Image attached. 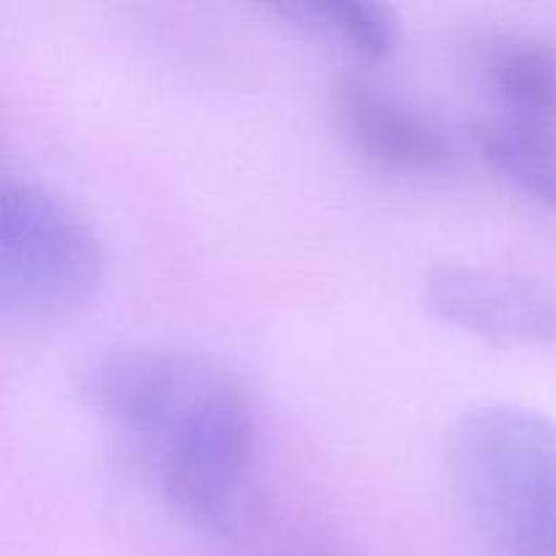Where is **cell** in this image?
<instances>
[{
  "label": "cell",
  "mask_w": 556,
  "mask_h": 556,
  "mask_svg": "<svg viewBox=\"0 0 556 556\" xmlns=\"http://www.w3.org/2000/svg\"><path fill=\"white\" fill-rule=\"evenodd\" d=\"M81 391L179 521L210 538H242L258 525L264 429L231 367L185 348L114 345L87 364Z\"/></svg>",
  "instance_id": "obj_1"
},
{
  "label": "cell",
  "mask_w": 556,
  "mask_h": 556,
  "mask_svg": "<svg viewBox=\"0 0 556 556\" xmlns=\"http://www.w3.org/2000/svg\"><path fill=\"white\" fill-rule=\"evenodd\" d=\"M448 476L476 530L505 556H556V421L514 402L459 418Z\"/></svg>",
  "instance_id": "obj_2"
},
{
  "label": "cell",
  "mask_w": 556,
  "mask_h": 556,
  "mask_svg": "<svg viewBox=\"0 0 556 556\" xmlns=\"http://www.w3.org/2000/svg\"><path fill=\"white\" fill-rule=\"evenodd\" d=\"M103 244L92 223L49 185L5 177L0 190V304L20 324H49L96 296Z\"/></svg>",
  "instance_id": "obj_3"
},
{
  "label": "cell",
  "mask_w": 556,
  "mask_h": 556,
  "mask_svg": "<svg viewBox=\"0 0 556 556\" xmlns=\"http://www.w3.org/2000/svg\"><path fill=\"white\" fill-rule=\"evenodd\" d=\"M424 299L443 324L494 345L556 342V296L516 271L438 264L424 277Z\"/></svg>",
  "instance_id": "obj_4"
},
{
  "label": "cell",
  "mask_w": 556,
  "mask_h": 556,
  "mask_svg": "<svg viewBox=\"0 0 556 556\" xmlns=\"http://www.w3.org/2000/svg\"><path fill=\"white\" fill-rule=\"evenodd\" d=\"M337 119L362 161L389 174H443L454 166L448 130L405 98L345 76L337 85Z\"/></svg>",
  "instance_id": "obj_5"
},
{
  "label": "cell",
  "mask_w": 556,
  "mask_h": 556,
  "mask_svg": "<svg viewBox=\"0 0 556 556\" xmlns=\"http://www.w3.org/2000/svg\"><path fill=\"white\" fill-rule=\"evenodd\" d=\"M478 68L497 114L492 119L556 139V49L530 33H494L478 49Z\"/></svg>",
  "instance_id": "obj_6"
},
{
  "label": "cell",
  "mask_w": 556,
  "mask_h": 556,
  "mask_svg": "<svg viewBox=\"0 0 556 556\" xmlns=\"http://www.w3.org/2000/svg\"><path fill=\"white\" fill-rule=\"evenodd\" d=\"M271 11L293 25L331 36L367 60H383L400 43V22L389 5L369 0H296L275 3Z\"/></svg>",
  "instance_id": "obj_7"
},
{
  "label": "cell",
  "mask_w": 556,
  "mask_h": 556,
  "mask_svg": "<svg viewBox=\"0 0 556 556\" xmlns=\"http://www.w3.org/2000/svg\"><path fill=\"white\" fill-rule=\"evenodd\" d=\"M476 141L481 155L494 172L525 190L530 199L556 210V139L508 128L497 119H481L476 125Z\"/></svg>",
  "instance_id": "obj_8"
}]
</instances>
